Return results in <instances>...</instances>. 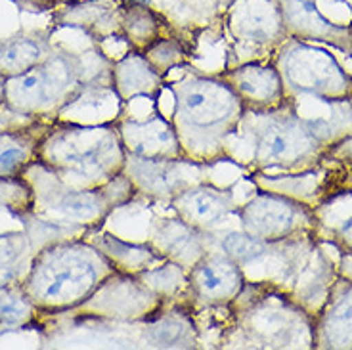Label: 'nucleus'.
Returning <instances> with one entry per match:
<instances>
[{
    "instance_id": "nucleus-1",
    "label": "nucleus",
    "mask_w": 352,
    "mask_h": 350,
    "mask_svg": "<svg viewBox=\"0 0 352 350\" xmlns=\"http://www.w3.org/2000/svg\"><path fill=\"white\" fill-rule=\"evenodd\" d=\"M245 115L234 90L219 77H188L175 87V124L180 144L194 132L207 140H224Z\"/></svg>"
},
{
    "instance_id": "nucleus-2",
    "label": "nucleus",
    "mask_w": 352,
    "mask_h": 350,
    "mask_svg": "<svg viewBox=\"0 0 352 350\" xmlns=\"http://www.w3.org/2000/svg\"><path fill=\"white\" fill-rule=\"evenodd\" d=\"M256 117H261L263 123L255 132L253 165L263 171H297L299 175L314 173V168L324 163L327 148L299 115L295 98L282 109Z\"/></svg>"
},
{
    "instance_id": "nucleus-3",
    "label": "nucleus",
    "mask_w": 352,
    "mask_h": 350,
    "mask_svg": "<svg viewBox=\"0 0 352 350\" xmlns=\"http://www.w3.org/2000/svg\"><path fill=\"white\" fill-rule=\"evenodd\" d=\"M274 65L289 96L300 94L320 102H352V75L326 48L285 39L276 50Z\"/></svg>"
},
{
    "instance_id": "nucleus-4",
    "label": "nucleus",
    "mask_w": 352,
    "mask_h": 350,
    "mask_svg": "<svg viewBox=\"0 0 352 350\" xmlns=\"http://www.w3.org/2000/svg\"><path fill=\"white\" fill-rule=\"evenodd\" d=\"M104 253L82 247H56L36 263L31 276L33 297L48 308H69L94 293L102 274Z\"/></svg>"
},
{
    "instance_id": "nucleus-5",
    "label": "nucleus",
    "mask_w": 352,
    "mask_h": 350,
    "mask_svg": "<svg viewBox=\"0 0 352 350\" xmlns=\"http://www.w3.org/2000/svg\"><path fill=\"white\" fill-rule=\"evenodd\" d=\"M243 230L268 245L310 236L316 215L308 203L280 192H258L239 209Z\"/></svg>"
},
{
    "instance_id": "nucleus-6",
    "label": "nucleus",
    "mask_w": 352,
    "mask_h": 350,
    "mask_svg": "<svg viewBox=\"0 0 352 350\" xmlns=\"http://www.w3.org/2000/svg\"><path fill=\"white\" fill-rule=\"evenodd\" d=\"M226 35L239 46L278 50L287 39L276 0H232L222 12Z\"/></svg>"
},
{
    "instance_id": "nucleus-7",
    "label": "nucleus",
    "mask_w": 352,
    "mask_h": 350,
    "mask_svg": "<svg viewBox=\"0 0 352 350\" xmlns=\"http://www.w3.org/2000/svg\"><path fill=\"white\" fill-rule=\"evenodd\" d=\"M217 77L234 90L245 113H272L293 100L274 63L247 62L224 69Z\"/></svg>"
},
{
    "instance_id": "nucleus-8",
    "label": "nucleus",
    "mask_w": 352,
    "mask_h": 350,
    "mask_svg": "<svg viewBox=\"0 0 352 350\" xmlns=\"http://www.w3.org/2000/svg\"><path fill=\"white\" fill-rule=\"evenodd\" d=\"M282 12L287 39L326 44L352 54V23L337 25L318 10L316 0H276Z\"/></svg>"
},
{
    "instance_id": "nucleus-9",
    "label": "nucleus",
    "mask_w": 352,
    "mask_h": 350,
    "mask_svg": "<svg viewBox=\"0 0 352 350\" xmlns=\"http://www.w3.org/2000/svg\"><path fill=\"white\" fill-rule=\"evenodd\" d=\"M124 151L132 157L155 159V161H178L186 159L173 121L155 115L144 123H124L117 127Z\"/></svg>"
},
{
    "instance_id": "nucleus-10",
    "label": "nucleus",
    "mask_w": 352,
    "mask_h": 350,
    "mask_svg": "<svg viewBox=\"0 0 352 350\" xmlns=\"http://www.w3.org/2000/svg\"><path fill=\"white\" fill-rule=\"evenodd\" d=\"M190 281L195 297L205 305H230L245 289V276L236 261L230 256L205 254L190 272Z\"/></svg>"
},
{
    "instance_id": "nucleus-11",
    "label": "nucleus",
    "mask_w": 352,
    "mask_h": 350,
    "mask_svg": "<svg viewBox=\"0 0 352 350\" xmlns=\"http://www.w3.org/2000/svg\"><path fill=\"white\" fill-rule=\"evenodd\" d=\"M312 349H352V280L333 285L314 316Z\"/></svg>"
},
{
    "instance_id": "nucleus-12",
    "label": "nucleus",
    "mask_w": 352,
    "mask_h": 350,
    "mask_svg": "<svg viewBox=\"0 0 352 350\" xmlns=\"http://www.w3.org/2000/svg\"><path fill=\"white\" fill-rule=\"evenodd\" d=\"M176 217L197 232L220 224L232 210V193L212 186H190L173 197Z\"/></svg>"
},
{
    "instance_id": "nucleus-13",
    "label": "nucleus",
    "mask_w": 352,
    "mask_h": 350,
    "mask_svg": "<svg viewBox=\"0 0 352 350\" xmlns=\"http://www.w3.org/2000/svg\"><path fill=\"white\" fill-rule=\"evenodd\" d=\"M111 85L119 102H129L134 98L157 100L163 87V75L151 65L144 54L131 48V52L124 54L113 65Z\"/></svg>"
},
{
    "instance_id": "nucleus-14",
    "label": "nucleus",
    "mask_w": 352,
    "mask_h": 350,
    "mask_svg": "<svg viewBox=\"0 0 352 350\" xmlns=\"http://www.w3.org/2000/svg\"><path fill=\"white\" fill-rule=\"evenodd\" d=\"M56 21L60 25L79 27L96 41L123 36L121 4L115 0H85L79 4H71L56 14Z\"/></svg>"
},
{
    "instance_id": "nucleus-15",
    "label": "nucleus",
    "mask_w": 352,
    "mask_h": 350,
    "mask_svg": "<svg viewBox=\"0 0 352 350\" xmlns=\"http://www.w3.org/2000/svg\"><path fill=\"white\" fill-rule=\"evenodd\" d=\"M155 241H157V253L165 259H170L182 270L186 268L192 270L207 254L197 230L186 224L178 217L175 220H167L159 228Z\"/></svg>"
},
{
    "instance_id": "nucleus-16",
    "label": "nucleus",
    "mask_w": 352,
    "mask_h": 350,
    "mask_svg": "<svg viewBox=\"0 0 352 350\" xmlns=\"http://www.w3.org/2000/svg\"><path fill=\"white\" fill-rule=\"evenodd\" d=\"M184 159L178 161H155V159H142L132 157V163H126L131 166L132 184L138 188H144L148 193L153 195H173L180 193L190 186L186 184V180L180 175V163Z\"/></svg>"
},
{
    "instance_id": "nucleus-17",
    "label": "nucleus",
    "mask_w": 352,
    "mask_h": 350,
    "mask_svg": "<svg viewBox=\"0 0 352 350\" xmlns=\"http://www.w3.org/2000/svg\"><path fill=\"white\" fill-rule=\"evenodd\" d=\"M121 31L132 50L144 52L161 39V14L148 2L126 0L121 4Z\"/></svg>"
},
{
    "instance_id": "nucleus-18",
    "label": "nucleus",
    "mask_w": 352,
    "mask_h": 350,
    "mask_svg": "<svg viewBox=\"0 0 352 350\" xmlns=\"http://www.w3.org/2000/svg\"><path fill=\"white\" fill-rule=\"evenodd\" d=\"M46 60V41L21 36L0 46V77L6 80L35 69Z\"/></svg>"
},
{
    "instance_id": "nucleus-19",
    "label": "nucleus",
    "mask_w": 352,
    "mask_h": 350,
    "mask_svg": "<svg viewBox=\"0 0 352 350\" xmlns=\"http://www.w3.org/2000/svg\"><path fill=\"white\" fill-rule=\"evenodd\" d=\"M117 207L107 201L106 193L98 192H71L60 201V209L69 217L80 220H102L109 210Z\"/></svg>"
},
{
    "instance_id": "nucleus-20",
    "label": "nucleus",
    "mask_w": 352,
    "mask_h": 350,
    "mask_svg": "<svg viewBox=\"0 0 352 350\" xmlns=\"http://www.w3.org/2000/svg\"><path fill=\"white\" fill-rule=\"evenodd\" d=\"M222 251L226 256H230L232 261H236L238 264L255 263L258 259H263L264 254L268 253L270 245L264 243L261 239H256L251 234L243 232H232L228 236L222 239Z\"/></svg>"
},
{
    "instance_id": "nucleus-21",
    "label": "nucleus",
    "mask_w": 352,
    "mask_h": 350,
    "mask_svg": "<svg viewBox=\"0 0 352 350\" xmlns=\"http://www.w3.org/2000/svg\"><path fill=\"white\" fill-rule=\"evenodd\" d=\"M142 54L150 60L151 65L163 77L170 69H176V67L184 65L186 60H188V52H186V48L182 46L180 41H176V39H163V36L157 39L148 50H144Z\"/></svg>"
},
{
    "instance_id": "nucleus-22",
    "label": "nucleus",
    "mask_w": 352,
    "mask_h": 350,
    "mask_svg": "<svg viewBox=\"0 0 352 350\" xmlns=\"http://www.w3.org/2000/svg\"><path fill=\"white\" fill-rule=\"evenodd\" d=\"M27 159H29L27 148L10 146V148L0 149V176H14L19 171H23Z\"/></svg>"
},
{
    "instance_id": "nucleus-23",
    "label": "nucleus",
    "mask_w": 352,
    "mask_h": 350,
    "mask_svg": "<svg viewBox=\"0 0 352 350\" xmlns=\"http://www.w3.org/2000/svg\"><path fill=\"white\" fill-rule=\"evenodd\" d=\"M326 159L331 161H339L341 165H344L346 171L352 173V136L344 138V140L337 142L333 148L327 151Z\"/></svg>"
},
{
    "instance_id": "nucleus-24",
    "label": "nucleus",
    "mask_w": 352,
    "mask_h": 350,
    "mask_svg": "<svg viewBox=\"0 0 352 350\" xmlns=\"http://www.w3.org/2000/svg\"><path fill=\"white\" fill-rule=\"evenodd\" d=\"M27 312V307L23 303H18L14 298H4L0 300V320L4 322H18Z\"/></svg>"
},
{
    "instance_id": "nucleus-25",
    "label": "nucleus",
    "mask_w": 352,
    "mask_h": 350,
    "mask_svg": "<svg viewBox=\"0 0 352 350\" xmlns=\"http://www.w3.org/2000/svg\"><path fill=\"white\" fill-rule=\"evenodd\" d=\"M333 243L346 256H352V219L343 222L333 234Z\"/></svg>"
},
{
    "instance_id": "nucleus-26",
    "label": "nucleus",
    "mask_w": 352,
    "mask_h": 350,
    "mask_svg": "<svg viewBox=\"0 0 352 350\" xmlns=\"http://www.w3.org/2000/svg\"><path fill=\"white\" fill-rule=\"evenodd\" d=\"M16 2L19 8L31 10V12H46V10H54L58 6L60 0H12Z\"/></svg>"
},
{
    "instance_id": "nucleus-27",
    "label": "nucleus",
    "mask_w": 352,
    "mask_h": 350,
    "mask_svg": "<svg viewBox=\"0 0 352 350\" xmlns=\"http://www.w3.org/2000/svg\"><path fill=\"white\" fill-rule=\"evenodd\" d=\"M10 280H12V272H10V268H6V266H0V287H2V285H6Z\"/></svg>"
},
{
    "instance_id": "nucleus-28",
    "label": "nucleus",
    "mask_w": 352,
    "mask_h": 350,
    "mask_svg": "<svg viewBox=\"0 0 352 350\" xmlns=\"http://www.w3.org/2000/svg\"><path fill=\"white\" fill-rule=\"evenodd\" d=\"M6 100V80L0 77V104Z\"/></svg>"
},
{
    "instance_id": "nucleus-29",
    "label": "nucleus",
    "mask_w": 352,
    "mask_h": 350,
    "mask_svg": "<svg viewBox=\"0 0 352 350\" xmlns=\"http://www.w3.org/2000/svg\"><path fill=\"white\" fill-rule=\"evenodd\" d=\"M327 2H344V0H327Z\"/></svg>"
},
{
    "instance_id": "nucleus-30",
    "label": "nucleus",
    "mask_w": 352,
    "mask_h": 350,
    "mask_svg": "<svg viewBox=\"0 0 352 350\" xmlns=\"http://www.w3.org/2000/svg\"><path fill=\"white\" fill-rule=\"evenodd\" d=\"M351 23H352V21H351ZM351 56H352V54H351Z\"/></svg>"
}]
</instances>
